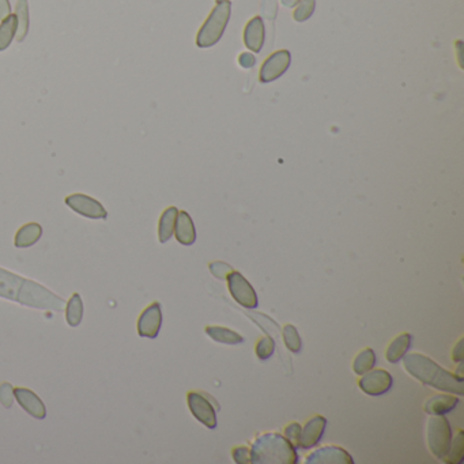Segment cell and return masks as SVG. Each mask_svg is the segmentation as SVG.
<instances>
[{"label":"cell","mask_w":464,"mask_h":464,"mask_svg":"<svg viewBox=\"0 0 464 464\" xmlns=\"http://www.w3.org/2000/svg\"><path fill=\"white\" fill-rule=\"evenodd\" d=\"M403 365L406 371L422 384L431 385L444 392H451L456 395L464 394L462 377H458L455 373H449L442 369L424 354L419 353L407 354L403 360Z\"/></svg>","instance_id":"1"},{"label":"cell","mask_w":464,"mask_h":464,"mask_svg":"<svg viewBox=\"0 0 464 464\" xmlns=\"http://www.w3.org/2000/svg\"><path fill=\"white\" fill-rule=\"evenodd\" d=\"M253 464H296L298 455L296 447L283 435L267 433L260 435L250 451Z\"/></svg>","instance_id":"2"},{"label":"cell","mask_w":464,"mask_h":464,"mask_svg":"<svg viewBox=\"0 0 464 464\" xmlns=\"http://www.w3.org/2000/svg\"><path fill=\"white\" fill-rule=\"evenodd\" d=\"M17 301L25 307L35 310H64L65 301L62 297L54 294L51 290L45 289L37 282L25 279L19 291Z\"/></svg>","instance_id":"3"},{"label":"cell","mask_w":464,"mask_h":464,"mask_svg":"<svg viewBox=\"0 0 464 464\" xmlns=\"http://www.w3.org/2000/svg\"><path fill=\"white\" fill-rule=\"evenodd\" d=\"M230 10L232 4L229 0L218 3L217 7L211 11L210 17L198 33L196 44L199 48H210L221 40L230 18Z\"/></svg>","instance_id":"4"},{"label":"cell","mask_w":464,"mask_h":464,"mask_svg":"<svg viewBox=\"0 0 464 464\" xmlns=\"http://www.w3.org/2000/svg\"><path fill=\"white\" fill-rule=\"evenodd\" d=\"M452 441V429L444 415H432L428 422V442L434 456L444 461Z\"/></svg>","instance_id":"5"},{"label":"cell","mask_w":464,"mask_h":464,"mask_svg":"<svg viewBox=\"0 0 464 464\" xmlns=\"http://www.w3.org/2000/svg\"><path fill=\"white\" fill-rule=\"evenodd\" d=\"M232 297L244 308L252 310L257 307V296L252 285L239 271H230L226 277Z\"/></svg>","instance_id":"6"},{"label":"cell","mask_w":464,"mask_h":464,"mask_svg":"<svg viewBox=\"0 0 464 464\" xmlns=\"http://www.w3.org/2000/svg\"><path fill=\"white\" fill-rule=\"evenodd\" d=\"M65 205L79 216L90 219H106L108 217L105 207L98 200L83 193H74L67 196Z\"/></svg>","instance_id":"7"},{"label":"cell","mask_w":464,"mask_h":464,"mask_svg":"<svg viewBox=\"0 0 464 464\" xmlns=\"http://www.w3.org/2000/svg\"><path fill=\"white\" fill-rule=\"evenodd\" d=\"M392 376L384 369H374L362 374L358 385L360 388L371 397H378L388 392L392 387Z\"/></svg>","instance_id":"8"},{"label":"cell","mask_w":464,"mask_h":464,"mask_svg":"<svg viewBox=\"0 0 464 464\" xmlns=\"http://www.w3.org/2000/svg\"><path fill=\"white\" fill-rule=\"evenodd\" d=\"M188 407L193 417L202 422L205 426L210 429L217 428V417L216 410L203 395L198 392H189L188 394Z\"/></svg>","instance_id":"9"},{"label":"cell","mask_w":464,"mask_h":464,"mask_svg":"<svg viewBox=\"0 0 464 464\" xmlns=\"http://www.w3.org/2000/svg\"><path fill=\"white\" fill-rule=\"evenodd\" d=\"M290 62H291V56H290V52L286 49L273 54L262 65L260 77H259L260 82L269 83V82L278 79L279 77H282L287 71Z\"/></svg>","instance_id":"10"},{"label":"cell","mask_w":464,"mask_h":464,"mask_svg":"<svg viewBox=\"0 0 464 464\" xmlns=\"http://www.w3.org/2000/svg\"><path fill=\"white\" fill-rule=\"evenodd\" d=\"M162 326V310L159 303H153L142 312L138 320V334L142 338L155 339Z\"/></svg>","instance_id":"11"},{"label":"cell","mask_w":464,"mask_h":464,"mask_svg":"<svg viewBox=\"0 0 464 464\" xmlns=\"http://www.w3.org/2000/svg\"><path fill=\"white\" fill-rule=\"evenodd\" d=\"M14 397L19 406L31 417L37 419H44L47 417V408L42 401L28 388H14Z\"/></svg>","instance_id":"12"},{"label":"cell","mask_w":464,"mask_h":464,"mask_svg":"<svg viewBox=\"0 0 464 464\" xmlns=\"http://www.w3.org/2000/svg\"><path fill=\"white\" fill-rule=\"evenodd\" d=\"M307 464H353L354 461L339 447H326L314 451L305 461Z\"/></svg>","instance_id":"13"},{"label":"cell","mask_w":464,"mask_h":464,"mask_svg":"<svg viewBox=\"0 0 464 464\" xmlns=\"http://www.w3.org/2000/svg\"><path fill=\"white\" fill-rule=\"evenodd\" d=\"M326 426H327V419L326 418H323L320 415L313 417L305 425L304 431H301L298 448L310 449V448L316 447L319 444V441L321 440L323 434H324Z\"/></svg>","instance_id":"14"},{"label":"cell","mask_w":464,"mask_h":464,"mask_svg":"<svg viewBox=\"0 0 464 464\" xmlns=\"http://www.w3.org/2000/svg\"><path fill=\"white\" fill-rule=\"evenodd\" d=\"M264 37H266V31H264V24L260 17H255L248 22L244 31V42L250 51L253 52H260L264 44Z\"/></svg>","instance_id":"15"},{"label":"cell","mask_w":464,"mask_h":464,"mask_svg":"<svg viewBox=\"0 0 464 464\" xmlns=\"http://www.w3.org/2000/svg\"><path fill=\"white\" fill-rule=\"evenodd\" d=\"M25 279L13 274L4 269H0V297L17 301L18 291Z\"/></svg>","instance_id":"16"},{"label":"cell","mask_w":464,"mask_h":464,"mask_svg":"<svg viewBox=\"0 0 464 464\" xmlns=\"http://www.w3.org/2000/svg\"><path fill=\"white\" fill-rule=\"evenodd\" d=\"M175 234L180 244L183 246H192L196 240V232L192 222V218L186 211H182L177 214L176 226H175Z\"/></svg>","instance_id":"17"},{"label":"cell","mask_w":464,"mask_h":464,"mask_svg":"<svg viewBox=\"0 0 464 464\" xmlns=\"http://www.w3.org/2000/svg\"><path fill=\"white\" fill-rule=\"evenodd\" d=\"M459 403V399L454 395H435L425 403L424 410L429 415H444L452 411Z\"/></svg>","instance_id":"18"},{"label":"cell","mask_w":464,"mask_h":464,"mask_svg":"<svg viewBox=\"0 0 464 464\" xmlns=\"http://www.w3.org/2000/svg\"><path fill=\"white\" fill-rule=\"evenodd\" d=\"M42 236V227L38 223H26L15 234L14 244L17 248L33 247Z\"/></svg>","instance_id":"19"},{"label":"cell","mask_w":464,"mask_h":464,"mask_svg":"<svg viewBox=\"0 0 464 464\" xmlns=\"http://www.w3.org/2000/svg\"><path fill=\"white\" fill-rule=\"evenodd\" d=\"M179 210L176 207H169L166 209L162 216L159 218V225H158V237L162 244L170 240V237L175 233V226H176V219H177Z\"/></svg>","instance_id":"20"},{"label":"cell","mask_w":464,"mask_h":464,"mask_svg":"<svg viewBox=\"0 0 464 464\" xmlns=\"http://www.w3.org/2000/svg\"><path fill=\"white\" fill-rule=\"evenodd\" d=\"M410 346H411V335L410 334H401L399 337H397L394 342L388 346L387 353H385V357H387L388 362H391V364L399 362L403 357L406 355Z\"/></svg>","instance_id":"21"},{"label":"cell","mask_w":464,"mask_h":464,"mask_svg":"<svg viewBox=\"0 0 464 464\" xmlns=\"http://www.w3.org/2000/svg\"><path fill=\"white\" fill-rule=\"evenodd\" d=\"M83 319V303L78 293H74L65 307V321L70 327H78Z\"/></svg>","instance_id":"22"},{"label":"cell","mask_w":464,"mask_h":464,"mask_svg":"<svg viewBox=\"0 0 464 464\" xmlns=\"http://www.w3.org/2000/svg\"><path fill=\"white\" fill-rule=\"evenodd\" d=\"M17 29H18V21H17L15 14H10L6 19L1 21L0 24V52L6 51L11 45L14 37L17 35Z\"/></svg>","instance_id":"23"},{"label":"cell","mask_w":464,"mask_h":464,"mask_svg":"<svg viewBox=\"0 0 464 464\" xmlns=\"http://www.w3.org/2000/svg\"><path fill=\"white\" fill-rule=\"evenodd\" d=\"M15 17L18 21L17 40L21 42L26 38L29 31V3L28 0H18L15 7Z\"/></svg>","instance_id":"24"},{"label":"cell","mask_w":464,"mask_h":464,"mask_svg":"<svg viewBox=\"0 0 464 464\" xmlns=\"http://www.w3.org/2000/svg\"><path fill=\"white\" fill-rule=\"evenodd\" d=\"M206 333L213 341L225 343V344H239V343L244 342V338L240 334H237L232 330L223 328V327L210 326V327L206 328Z\"/></svg>","instance_id":"25"},{"label":"cell","mask_w":464,"mask_h":464,"mask_svg":"<svg viewBox=\"0 0 464 464\" xmlns=\"http://www.w3.org/2000/svg\"><path fill=\"white\" fill-rule=\"evenodd\" d=\"M464 461V433L463 431H458L456 435L451 441L449 451L444 458V462L449 464H461Z\"/></svg>","instance_id":"26"},{"label":"cell","mask_w":464,"mask_h":464,"mask_svg":"<svg viewBox=\"0 0 464 464\" xmlns=\"http://www.w3.org/2000/svg\"><path fill=\"white\" fill-rule=\"evenodd\" d=\"M376 365V354L371 349H365L364 351H361L354 362H353V369L355 374H364L367 371H371Z\"/></svg>","instance_id":"27"},{"label":"cell","mask_w":464,"mask_h":464,"mask_svg":"<svg viewBox=\"0 0 464 464\" xmlns=\"http://www.w3.org/2000/svg\"><path fill=\"white\" fill-rule=\"evenodd\" d=\"M283 339H285V343H286L287 349H289L291 353H300V351H301L303 343H301V338H300V335H298V331L296 330L294 326L287 324V326L283 328Z\"/></svg>","instance_id":"28"},{"label":"cell","mask_w":464,"mask_h":464,"mask_svg":"<svg viewBox=\"0 0 464 464\" xmlns=\"http://www.w3.org/2000/svg\"><path fill=\"white\" fill-rule=\"evenodd\" d=\"M314 6H316V0H301V3L298 4V7L294 11V19L297 22H304L310 19V15L314 11Z\"/></svg>","instance_id":"29"},{"label":"cell","mask_w":464,"mask_h":464,"mask_svg":"<svg viewBox=\"0 0 464 464\" xmlns=\"http://www.w3.org/2000/svg\"><path fill=\"white\" fill-rule=\"evenodd\" d=\"M274 350H275V343L269 337L263 338L262 341H259V343L256 344V355L262 361L269 360L274 354Z\"/></svg>","instance_id":"30"},{"label":"cell","mask_w":464,"mask_h":464,"mask_svg":"<svg viewBox=\"0 0 464 464\" xmlns=\"http://www.w3.org/2000/svg\"><path fill=\"white\" fill-rule=\"evenodd\" d=\"M13 401H14V388L8 383H3L0 385V403L6 408H10L13 406Z\"/></svg>","instance_id":"31"},{"label":"cell","mask_w":464,"mask_h":464,"mask_svg":"<svg viewBox=\"0 0 464 464\" xmlns=\"http://www.w3.org/2000/svg\"><path fill=\"white\" fill-rule=\"evenodd\" d=\"M285 437L294 445L298 447L300 444V437H301V426L297 422L290 424L286 429H285Z\"/></svg>","instance_id":"32"},{"label":"cell","mask_w":464,"mask_h":464,"mask_svg":"<svg viewBox=\"0 0 464 464\" xmlns=\"http://www.w3.org/2000/svg\"><path fill=\"white\" fill-rule=\"evenodd\" d=\"M233 459L236 463L249 464L252 463L250 461V452L244 447H239L233 449Z\"/></svg>","instance_id":"33"},{"label":"cell","mask_w":464,"mask_h":464,"mask_svg":"<svg viewBox=\"0 0 464 464\" xmlns=\"http://www.w3.org/2000/svg\"><path fill=\"white\" fill-rule=\"evenodd\" d=\"M210 270H211L213 275H216V277L221 279L226 278V277H227V274L223 273V271H232V269H230L227 264L222 263V262L211 263V264H210Z\"/></svg>","instance_id":"34"},{"label":"cell","mask_w":464,"mask_h":464,"mask_svg":"<svg viewBox=\"0 0 464 464\" xmlns=\"http://www.w3.org/2000/svg\"><path fill=\"white\" fill-rule=\"evenodd\" d=\"M11 14V6L8 0H0V21L6 19Z\"/></svg>","instance_id":"35"},{"label":"cell","mask_w":464,"mask_h":464,"mask_svg":"<svg viewBox=\"0 0 464 464\" xmlns=\"http://www.w3.org/2000/svg\"><path fill=\"white\" fill-rule=\"evenodd\" d=\"M239 62H240V64H241L244 68H250V67L255 65V62H256V61H255L253 55H250V54H241Z\"/></svg>","instance_id":"36"},{"label":"cell","mask_w":464,"mask_h":464,"mask_svg":"<svg viewBox=\"0 0 464 464\" xmlns=\"http://www.w3.org/2000/svg\"><path fill=\"white\" fill-rule=\"evenodd\" d=\"M462 344H463V341L458 342L456 347L454 349V360L455 361H462L463 360V349H462Z\"/></svg>","instance_id":"37"},{"label":"cell","mask_w":464,"mask_h":464,"mask_svg":"<svg viewBox=\"0 0 464 464\" xmlns=\"http://www.w3.org/2000/svg\"><path fill=\"white\" fill-rule=\"evenodd\" d=\"M222 1H226V0H217V3H222Z\"/></svg>","instance_id":"38"}]
</instances>
